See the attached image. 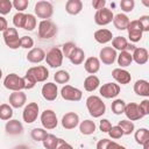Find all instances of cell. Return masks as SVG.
<instances>
[{
  "mask_svg": "<svg viewBox=\"0 0 149 149\" xmlns=\"http://www.w3.org/2000/svg\"><path fill=\"white\" fill-rule=\"evenodd\" d=\"M86 108L90 115L93 118H100L106 112V105L98 95H90L86 99Z\"/></svg>",
  "mask_w": 149,
  "mask_h": 149,
  "instance_id": "6da1fadb",
  "label": "cell"
},
{
  "mask_svg": "<svg viewBox=\"0 0 149 149\" xmlns=\"http://www.w3.org/2000/svg\"><path fill=\"white\" fill-rule=\"evenodd\" d=\"M57 26L50 20H42L38 23V37L42 40L52 38L57 34Z\"/></svg>",
  "mask_w": 149,
  "mask_h": 149,
  "instance_id": "7a4b0ae2",
  "label": "cell"
},
{
  "mask_svg": "<svg viewBox=\"0 0 149 149\" xmlns=\"http://www.w3.org/2000/svg\"><path fill=\"white\" fill-rule=\"evenodd\" d=\"M34 12H35V15L38 19L49 20L52 16V14H54V7H52L51 2L42 0V1H37L35 3Z\"/></svg>",
  "mask_w": 149,
  "mask_h": 149,
  "instance_id": "3957f363",
  "label": "cell"
},
{
  "mask_svg": "<svg viewBox=\"0 0 149 149\" xmlns=\"http://www.w3.org/2000/svg\"><path fill=\"white\" fill-rule=\"evenodd\" d=\"M3 86L7 90H10L13 92L22 91V90H24L23 78L20 77V76H17L16 73H9L3 79Z\"/></svg>",
  "mask_w": 149,
  "mask_h": 149,
  "instance_id": "277c9868",
  "label": "cell"
},
{
  "mask_svg": "<svg viewBox=\"0 0 149 149\" xmlns=\"http://www.w3.org/2000/svg\"><path fill=\"white\" fill-rule=\"evenodd\" d=\"M2 37L5 41V44L9 48V49H17L20 48V37H19V33L16 30V28L13 27H8L3 33H2Z\"/></svg>",
  "mask_w": 149,
  "mask_h": 149,
  "instance_id": "5b68a950",
  "label": "cell"
},
{
  "mask_svg": "<svg viewBox=\"0 0 149 149\" xmlns=\"http://www.w3.org/2000/svg\"><path fill=\"white\" fill-rule=\"evenodd\" d=\"M63 54L62 50L57 47L51 48L47 54H45V62L50 68H59L63 63Z\"/></svg>",
  "mask_w": 149,
  "mask_h": 149,
  "instance_id": "8992f818",
  "label": "cell"
},
{
  "mask_svg": "<svg viewBox=\"0 0 149 149\" xmlns=\"http://www.w3.org/2000/svg\"><path fill=\"white\" fill-rule=\"evenodd\" d=\"M41 123L43 126V128L47 130H51L55 129L58 125V120H57V115L52 109H45L42 112L41 114Z\"/></svg>",
  "mask_w": 149,
  "mask_h": 149,
  "instance_id": "52a82bcc",
  "label": "cell"
},
{
  "mask_svg": "<svg viewBox=\"0 0 149 149\" xmlns=\"http://www.w3.org/2000/svg\"><path fill=\"white\" fill-rule=\"evenodd\" d=\"M38 112H40V107L37 102H29L23 112H22V119L26 123H33L36 121L37 116H38Z\"/></svg>",
  "mask_w": 149,
  "mask_h": 149,
  "instance_id": "ba28073f",
  "label": "cell"
},
{
  "mask_svg": "<svg viewBox=\"0 0 149 149\" xmlns=\"http://www.w3.org/2000/svg\"><path fill=\"white\" fill-rule=\"evenodd\" d=\"M61 95L64 100L68 101H79L83 97V93L77 87H73L71 85H65L61 90Z\"/></svg>",
  "mask_w": 149,
  "mask_h": 149,
  "instance_id": "9c48e42d",
  "label": "cell"
},
{
  "mask_svg": "<svg viewBox=\"0 0 149 149\" xmlns=\"http://www.w3.org/2000/svg\"><path fill=\"white\" fill-rule=\"evenodd\" d=\"M114 14L109 8H101L95 12L94 14V22L98 26H106L113 21Z\"/></svg>",
  "mask_w": 149,
  "mask_h": 149,
  "instance_id": "30bf717a",
  "label": "cell"
},
{
  "mask_svg": "<svg viewBox=\"0 0 149 149\" xmlns=\"http://www.w3.org/2000/svg\"><path fill=\"white\" fill-rule=\"evenodd\" d=\"M26 73L31 76L36 80V83H43L49 77V70L43 65H37V66L29 68Z\"/></svg>",
  "mask_w": 149,
  "mask_h": 149,
  "instance_id": "8fae6325",
  "label": "cell"
},
{
  "mask_svg": "<svg viewBox=\"0 0 149 149\" xmlns=\"http://www.w3.org/2000/svg\"><path fill=\"white\" fill-rule=\"evenodd\" d=\"M120 90L121 88H120L119 84H116V83H106L100 87L99 93H100L101 97H104L106 99H113L120 93Z\"/></svg>",
  "mask_w": 149,
  "mask_h": 149,
  "instance_id": "7c38bea8",
  "label": "cell"
},
{
  "mask_svg": "<svg viewBox=\"0 0 149 149\" xmlns=\"http://www.w3.org/2000/svg\"><path fill=\"white\" fill-rule=\"evenodd\" d=\"M127 30H128V37H129V40H130L132 42L136 43V42H140V41H141L143 31H142L141 26H140V23H139L137 20L130 21L129 24H128Z\"/></svg>",
  "mask_w": 149,
  "mask_h": 149,
  "instance_id": "4fadbf2b",
  "label": "cell"
},
{
  "mask_svg": "<svg viewBox=\"0 0 149 149\" xmlns=\"http://www.w3.org/2000/svg\"><path fill=\"white\" fill-rule=\"evenodd\" d=\"M116 51L112 47H104L99 52V61L102 62V64L112 65L116 59Z\"/></svg>",
  "mask_w": 149,
  "mask_h": 149,
  "instance_id": "5bb4252c",
  "label": "cell"
},
{
  "mask_svg": "<svg viewBox=\"0 0 149 149\" xmlns=\"http://www.w3.org/2000/svg\"><path fill=\"white\" fill-rule=\"evenodd\" d=\"M123 113L126 114L127 120H129V121H136V120H140V119L143 118V114L141 113V111L139 108V105L135 104V102L126 104Z\"/></svg>",
  "mask_w": 149,
  "mask_h": 149,
  "instance_id": "9a60e30c",
  "label": "cell"
},
{
  "mask_svg": "<svg viewBox=\"0 0 149 149\" xmlns=\"http://www.w3.org/2000/svg\"><path fill=\"white\" fill-rule=\"evenodd\" d=\"M42 97L48 101H54L58 95V88L55 83H47L42 86L41 90Z\"/></svg>",
  "mask_w": 149,
  "mask_h": 149,
  "instance_id": "2e32d148",
  "label": "cell"
},
{
  "mask_svg": "<svg viewBox=\"0 0 149 149\" xmlns=\"http://www.w3.org/2000/svg\"><path fill=\"white\" fill-rule=\"evenodd\" d=\"M62 126L65 129H73L79 125V116L74 112H68L62 118Z\"/></svg>",
  "mask_w": 149,
  "mask_h": 149,
  "instance_id": "e0dca14e",
  "label": "cell"
},
{
  "mask_svg": "<svg viewBox=\"0 0 149 149\" xmlns=\"http://www.w3.org/2000/svg\"><path fill=\"white\" fill-rule=\"evenodd\" d=\"M8 101L13 108H21L24 106V104L27 101V95L22 91H16V92H13L9 94Z\"/></svg>",
  "mask_w": 149,
  "mask_h": 149,
  "instance_id": "ac0fdd59",
  "label": "cell"
},
{
  "mask_svg": "<svg viewBox=\"0 0 149 149\" xmlns=\"http://www.w3.org/2000/svg\"><path fill=\"white\" fill-rule=\"evenodd\" d=\"M112 77L115 79L116 83L121 84V85H126V84H129L130 80H132V76L130 73L125 70V69H121V68H116L112 71Z\"/></svg>",
  "mask_w": 149,
  "mask_h": 149,
  "instance_id": "d6986e66",
  "label": "cell"
},
{
  "mask_svg": "<svg viewBox=\"0 0 149 149\" xmlns=\"http://www.w3.org/2000/svg\"><path fill=\"white\" fill-rule=\"evenodd\" d=\"M5 130L9 135H20V134L23 133V126L19 120L10 119V120H8L6 122Z\"/></svg>",
  "mask_w": 149,
  "mask_h": 149,
  "instance_id": "ffe728a7",
  "label": "cell"
},
{
  "mask_svg": "<svg viewBox=\"0 0 149 149\" xmlns=\"http://www.w3.org/2000/svg\"><path fill=\"white\" fill-rule=\"evenodd\" d=\"M132 57H133V61L139 64V65H143L148 62V58H149V54H148V50L146 48H139L136 47L134 49V51L132 52Z\"/></svg>",
  "mask_w": 149,
  "mask_h": 149,
  "instance_id": "44dd1931",
  "label": "cell"
},
{
  "mask_svg": "<svg viewBox=\"0 0 149 149\" xmlns=\"http://www.w3.org/2000/svg\"><path fill=\"white\" fill-rule=\"evenodd\" d=\"M45 59V52L42 48H33L27 54V61L30 63H41Z\"/></svg>",
  "mask_w": 149,
  "mask_h": 149,
  "instance_id": "7402d4cb",
  "label": "cell"
},
{
  "mask_svg": "<svg viewBox=\"0 0 149 149\" xmlns=\"http://www.w3.org/2000/svg\"><path fill=\"white\" fill-rule=\"evenodd\" d=\"M94 40L100 43V44H106L108 42H111L113 40V34L111 30L108 29H105V28H101V29H98L95 30L94 33Z\"/></svg>",
  "mask_w": 149,
  "mask_h": 149,
  "instance_id": "603a6c76",
  "label": "cell"
},
{
  "mask_svg": "<svg viewBox=\"0 0 149 149\" xmlns=\"http://www.w3.org/2000/svg\"><path fill=\"white\" fill-rule=\"evenodd\" d=\"M112 22H113L114 27H115L118 30H126V29L128 28V24H129L130 20H129V17H128L126 14L119 13V14L114 15Z\"/></svg>",
  "mask_w": 149,
  "mask_h": 149,
  "instance_id": "cb8c5ba5",
  "label": "cell"
},
{
  "mask_svg": "<svg viewBox=\"0 0 149 149\" xmlns=\"http://www.w3.org/2000/svg\"><path fill=\"white\" fill-rule=\"evenodd\" d=\"M134 92L140 97H149V83L144 79H139L134 84Z\"/></svg>",
  "mask_w": 149,
  "mask_h": 149,
  "instance_id": "d4e9b609",
  "label": "cell"
},
{
  "mask_svg": "<svg viewBox=\"0 0 149 149\" xmlns=\"http://www.w3.org/2000/svg\"><path fill=\"white\" fill-rule=\"evenodd\" d=\"M85 71L90 74H94L100 70V61L98 57H88L84 63Z\"/></svg>",
  "mask_w": 149,
  "mask_h": 149,
  "instance_id": "484cf974",
  "label": "cell"
},
{
  "mask_svg": "<svg viewBox=\"0 0 149 149\" xmlns=\"http://www.w3.org/2000/svg\"><path fill=\"white\" fill-rule=\"evenodd\" d=\"M83 9V2L80 0H68L65 3V10L70 15H77Z\"/></svg>",
  "mask_w": 149,
  "mask_h": 149,
  "instance_id": "4316f807",
  "label": "cell"
},
{
  "mask_svg": "<svg viewBox=\"0 0 149 149\" xmlns=\"http://www.w3.org/2000/svg\"><path fill=\"white\" fill-rule=\"evenodd\" d=\"M100 85V79L95 74H90L85 78L84 80V88L87 92H93L95 91Z\"/></svg>",
  "mask_w": 149,
  "mask_h": 149,
  "instance_id": "83f0119b",
  "label": "cell"
},
{
  "mask_svg": "<svg viewBox=\"0 0 149 149\" xmlns=\"http://www.w3.org/2000/svg\"><path fill=\"white\" fill-rule=\"evenodd\" d=\"M97 129L94 121L92 120H84L79 123V130L83 135H92Z\"/></svg>",
  "mask_w": 149,
  "mask_h": 149,
  "instance_id": "f1b7e54d",
  "label": "cell"
},
{
  "mask_svg": "<svg viewBox=\"0 0 149 149\" xmlns=\"http://www.w3.org/2000/svg\"><path fill=\"white\" fill-rule=\"evenodd\" d=\"M116 61L120 68H126L132 64L133 57H132V54L128 51H120V54L116 56Z\"/></svg>",
  "mask_w": 149,
  "mask_h": 149,
  "instance_id": "f546056e",
  "label": "cell"
},
{
  "mask_svg": "<svg viewBox=\"0 0 149 149\" xmlns=\"http://www.w3.org/2000/svg\"><path fill=\"white\" fill-rule=\"evenodd\" d=\"M84 58H85V52H84V50H83L81 48L77 47L76 50L71 54V56H70L69 59H70V62H71L72 64L79 65V64H81V63L84 62Z\"/></svg>",
  "mask_w": 149,
  "mask_h": 149,
  "instance_id": "4dcf8cb0",
  "label": "cell"
},
{
  "mask_svg": "<svg viewBox=\"0 0 149 149\" xmlns=\"http://www.w3.org/2000/svg\"><path fill=\"white\" fill-rule=\"evenodd\" d=\"M134 137H135V141L137 144L142 146L143 143H146L147 141H149V130L147 128H140L135 132L134 134Z\"/></svg>",
  "mask_w": 149,
  "mask_h": 149,
  "instance_id": "1f68e13d",
  "label": "cell"
},
{
  "mask_svg": "<svg viewBox=\"0 0 149 149\" xmlns=\"http://www.w3.org/2000/svg\"><path fill=\"white\" fill-rule=\"evenodd\" d=\"M127 44H128V41L126 40V37L123 36H116V37H113L112 40V48L116 51H125L126 48H127Z\"/></svg>",
  "mask_w": 149,
  "mask_h": 149,
  "instance_id": "d6a6232c",
  "label": "cell"
},
{
  "mask_svg": "<svg viewBox=\"0 0 149 149\" xmlns=\"http://www.w3.org/2000/svg\"><path fill=\"white\" fill-rule=\"evenodd\" d=\"M58 141H59V139L56 135L48 134L42 142H43V147L45 149H56L57 146H58Z\"/></svg>",
  "mask_w": 149,
  "mask_h": 149,
  "instance_id": "836d02e7",
  "label": "cell"
},
{
  "mask_svg": "<svg viewBox=\"0 0 149 149\" xmlns=\"http://www.w3.org/2000/svg\"><path fill=\"white\" fill-rule=\"evenodd\" d=\"M13 116V107L8 104H1L0 105V119L3 121L10 120Z\"/></svg>",
  "mask_w": 149,
  "mask_h": 149,
  "instance_id": "e575fe53",
  "label": "cell"
},
{
  "mask_svg": "<svg viewBox=\"0 0 149 149\" xmlns=\"http://www.w3.org/2000/svg\"><path fill=\"white\" fill-rule=\"evenodd\" d=\"M125 107H126V102L122 99H115L111 105V109L115 115L122 114L125 112Z\"/></svg>",
  "mask_w": 149,
  "mask_h": 149,
  "instance_id": "d590c367",
  "label": "cell"
},
{
  "mask_svg": "<svg viewBox=\"0 0 149 149\" xmlns=\"http://www.w3.org/2000/svg\"><path fill=\"white\" fill-rule=\"evenodd\" d=\"M36 24H37L36 16L33 15V14H26V21H24V24H23V29L28 30V31H31L36 28Z\"/></svg>",
  "mask_w": 149,
  "mask_h": 149,
  "instance_id": "8d00e7d4",
  "label": "cell"
},
{
  "mask_svg": "<svg viewBox=\"0 0 149 149\" xmlns=\"http://www.w3.org/2000/svg\"><path fill=\"white\" fill-rule=\"evenodd\" d=\"M118 126L122 129L123 135H130L135 129V126H134L133 121H129V120H121V121H119Z\"/></svg>",
  "mask_w": 149,
  "mask_h": 149,
  "instance_id": "74e56055",
  "label": "cell"
},
{
  "mask_svg": "<svg viewBox=\"0 0 149 149\" xmlns=\"http://www.w3.org/2000/svg\"><path fill=\"white\" fill-rule=\"evenodd\" d=\"M47 135H48V133H47V130H45L44 128H34V129L30 132L31 139H33L34 141H36V142H42V141L45 139Z\"/></svg>",
  "mask_w": 149,
  "mask_h": 149,
  "instance_id": "f35d334b",
  "label": "cell"
},
{
  "mask_svg": "<svg viewBox=\"0 0 149 149\" xmlns=\"http://www.w3.org/2000/svg\"><path fill=\"white\" fill-rule=\"evenodd\" d=\"M54 79L57 84H66L69 80H70V74L68 71L65 70H58L55 76H54Z\"/></svg>",
  "mask_w": 149,
  "mask_h": 149,
  "instance_id": "ab89813d",
  "label": "cell"
},
{
  "mask_svg": "<svg viewBox=\"0 0 149 149\" xmlns=\"http://www.w3.org/2000/svg\"><path fill=\"white\" fill-rule=\"evenodd\" d=\"M76 48H77V45H76L73 42H66V43L63 44V47H62L61 50H62L63 56H65L66 58H70L71 54L76 50Z\"/></svg>",
  "mask_w": 149,
  "mask_h": 149,
  "instance_id": "60d3db41",
  "label": "cell"
},
{
  "mask_svg": "<svg viewBox=\"0 0 149 149\" xmlns=\"http://www.w3.org/2000/svg\"><path fill=\"white\" fill-rule=\"evenodd\" d=\"M13 8V3L10 0H0V15L9 14V12Z\"/></svg>",
  "mask_w": 149,
  "mask_h": 149,
  "instance_id": "b9f144b4",
  "label": "cell"
},
{
  "mask_svg": "<svg viewBox=\"0 0 149 149\" xmlns=\"http://www.w3.org/2000/svg\"><path fill=\"white\" fill-rule=\"evenodd\" d=\"M24 21H26V14L24 13H16L14 16H13V23L16 28H23V24H24Z\"/></svg>",
  "mask_w": 149,
  "mask_h": 149,
  "instance_id": "7bdbcfd3",
  "label": "cell"
},
{
  "mask_svg": "<svg viewBox=\"0 0 149 149\" xmlns=\"http://www.w3.org/2000/svg\"><path fill=\"white\" fill-rule=\"evenodd\" d=\"M120 7L125 13H129L134 9L135 7V1L134 0H121L120 1Z\"/></svg>",
  "mask_w": 149,
  "mask_h": 149,
  "instance_id": "ee69618b",
  "label": "cell"
},
{
  "mask_svg": "<svg viewBox=\"0 0 149 149\" xmlns=\"http://www.w3.org/2000/svg\"><path fill=\"white\" fill-rule=\"evenodd\" d=\"M20 47L23 49H33L34 40L30 36H22L20 37Z\"/></svg>",
  "mask_w": 149,
  "mask_h": 149,
  "instance_id": "f6af8a7d",
  "label": "cell"
},
{
  "mask_svg": "<svg viewBox=\"0 0 149 149\" xmlns=\"http://www.w3.org/2000/svg\"><path fill=\"white\" fill-rule=\"evenodd\" d=\"M108 135L114 139V140H118V139H121L123 136V132L122 129L119 127V126H112L111 129L108 130Z\"/></svg>",
  "mask_w": 149,
  "mask_h": 149,
  "instance_id": "bcb514c9",
  "label": "cell"
},
{
  "mask_svg": "<svg viewBox=\"0 0 149 149\" xmlns=\"http://www.w3.org/2000/svg\"><path fill=\"white\" fill-rule=\"evenodd\" d=\"M12 3H13V7L15 9H17L19 13H22L24 9H27V7L29 5V1L28 0H14Z\"/></svg>",
  "mask_w": 149,
  "mask_h": 149,
  "instance_id": "7dc6e473",
  "label": "cell"
},
{
  "mask_svg": "<svg viewBox=\"0 0 149 149\" xmlns=\"http://www.w3.org/2000/svg\"><path fill=\"white\" fill-rule=\"evenodd\" d=\"M22 78H23V83H24V90H30L36 85V80L31 76L26 73V76Z\"/></svg>",
  "mask_w": 149,
  "mask_h": 149,
  "instance_id": "c3c4849f",
  "label": "cell"
},
{
  "mask_svg": "<svg viewBox=\"0 0 149 149\" xmlns=\"http://www.w3.org/2000/svg\"><path fill=\"white\" fill-rule=\"evenodd\" d=\"M142 31H149V16L148 15H142L140 16V19L137 20Z\"/></svg>",
  "mask_w": 149,
  "mask_h": 149,
  "instance_id": "681fc988",
  "label": "cell"
},
{
  "mask_svg": "<svg viewBox=\"0 0 149 149\" xmlns=\"http://www.w3.org/2000/svg\"><path fill=\"white\" fill-rule=\"evenodd\" d=\"M139 108H140L141 113L143 114V116L148 115V114H149V100H148V99L142 100V101L140 102V105H139Z\"/></svg>",
  "mask_w": 149,
  "mask_h": 149,
  "instance_id": "f907efd6",
  "label": "cell"
},
{
  "mask_svg": "<svg viewBox=\"0 0 149 149\" xmlns=\"http://www.w3.org/2000/svg\"><path fill=\"white\" fill-rule=\"evenodd\" d=\"M111 127H112V123L109 122V120H107V119L100 120L99 128H100V130H101L102 133H108V130L111 129Z\"/></svg>",
  "mask_w": 149,
  "mask_h": 149,
  "instance_id": "816d5d0a",
  "label": "cell"
},
{
  "mask_svg": "<svg viewBox=\"0 0 149 149\" xmlns=\"http://www.w3.org/2000/svg\"><path fill=\"white\" fill-rule=\"evenodd\" d=\"M105 6H106L105 0H94V1H92V7L97 10H99L101 8H105Z\"/></svg>",
  "mask_w": 149,
  "mask_h": 149,
  "instance_id": "f5cc1de1",
  "label": "cell"
},
{
  "mask_svg": "<svg viewBox=\"0 0 149 149\" xmlns=\"http://www.w3.org/2000/svg\"><path fill=\"white\" fill-rule=\"evenodd\" d=\"M56 149H73V147H72L70 143H68L65 140L59 139V141H58V146H57Z\"/></svg>",
  "mask_w": 149,
  "mask_h": 149,
  "instance_id": "db71d44e",
  "label": "cell"
},
{
  "mask_svg": "<svg viewBox=\"0 0 149 149\" xmlns=\"http://www.w3.org/2000/svg\"><path fill=\"white\" fill-rule=\"evenodd\" d=\"M109 142H111V140H108V139L99 140L98 143H97V149H107V146H108Z\"/></svg>",
  "mask_w": 149,
  "mask_h": 149,
  "instance_id": "11a10c76",
  "label": "cell"
},
{
  "mask_svg": "<svg viewBox=\"0 0 149 149\" xmlns=\"http://www.w3.org/2000/svg\"><path fill=\"white\" fill-rule=\"evenodd\" d=\"M7 28H8V22H7V20H6L3 16L0 15V31L3 33Z\"/></svg>",
  "mask_w": 149,
  "mask_h": 149,
  "instance_id": "9f6ffc18",
  "label": "cell"
},
{
  "mask_svg": "<svg viewBox=\"0 0 149 149\" xmlns=\"http://www.w3.org/2000/svg\"><path fill=\"white\" fill-rule=\"evenodd\" d=\"M13 149H29V147H27V146H24V144H19V146L14 147Z\"/></svg>",
  "mask_w": 149,
  "mask_h": 149,
  "instance_id": "6f0895ef",
  "label": "cell"
},
{
  "mask_svg": "<svg viewBox=\"0 0 149 149\" xmlns=\"http://www.w3.org/2000/svg\"><path fill=\"white\" fill-rule=\"evenodd\" d=\"M142 146H143V149H149V141H147V142L143 143Z\"/></svg>",
  "mask_w": 149,
  "mask_h": 149,
  "instance_id": "680465c9",
  "label": "cell"
},
{
  "mask_svg": "<svg viewBox=\"0 0 149 149\" xmlns=\"http://www.w3.org/2000/svg\"><path fill=\"white\" fill-rule=\"evenodd\" d=\"M1 77H2V70L0 69V79H1Z\"/></svg>",
  "mask_w": 149,
  "mask_h": 149,
  "instance_id": "91938a15",
  "label": "cell"
}]
</instances>
